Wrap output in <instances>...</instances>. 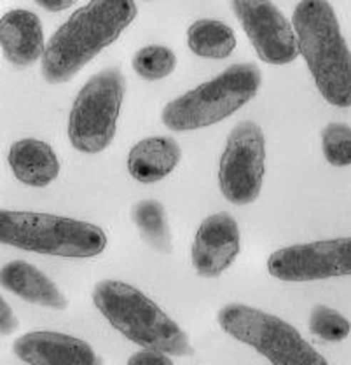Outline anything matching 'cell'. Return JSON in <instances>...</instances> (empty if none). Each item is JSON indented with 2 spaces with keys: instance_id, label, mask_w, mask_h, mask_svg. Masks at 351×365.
<instances>
[{
  "instance_id": "obj_1",
  "label": "cell",
  "mask_w": 351,
  "mask_h": 365,
  "mask_svg": "<svg viewBox=\"0 0 351 365\" xmlns=\"http://www.w3.org/2000/svg\"><path fill=\"white\" fill-rule=\"evenodd\" d=\"M135 18L133 0H91L77 9L46 46L44 79L51 84L68 83L101 49L119 38Z\"/></svg>"
},
{
  "instance_id": "obj_2",
  "label": "cell",
  "mask_w": 351,
  "mask_h": 365,
  "mask_svg": "<svg viewBox=\"0 0 351 365\" xmlns=\"http://www.w3.org/2000/svg\"><path fill=\"white\" fill-rule=\"evenodd\" d=\"M292 26L323 98L335 107H351V51L332 6L327 0H301Z\"/></svg>"
},
{
  "instance_id": "obj_3",
  "label": "cell",
  "mask_w": 351,
  "mask_h": 365,
  "mask_svg": "<svg viewBox=\"0 0 351 365\" xmlns=\"http://www.w3.org/2000/svg\"><path fill=\"white\" fill-rule=\"evenodd\" d=\"M93 302L112 327L143 349L177 356L193 353L189 337L178 324L135 287L103 279L93 290Z\"/></svg>"
},
{
  "instance_id": "obj_4",
  "label": "cell",
  "mask_w": 351,
  "mask_h": 365,
  "mask_svg": "<svg viewBox=\"0 0 351 365\" xmlns=\"http://www.w3.org/2000/svg\"><path fill=\"white\" fill-rule=\"evenodd\" d=\"M0 242L35 254L86 259L101 254L107 236L98 226L35 212L0 213Z\"/></svg>"
},
{
  "instance_id": "obj_5",
  "label": "cell",
  "mask_w": 351,
  "mask_h": 365,
  "mask_svg": "<svg viewBox=\"0 0 351 365\" xmlns=\"http://www.w3.org/2000/svg\"><path fill=\"white\" fill-rule=\"evenodd\" d=\"M263 76L255 63H238L193 91L171 100L161 119L171 131H193L224 121L259 91Z\"/></svg>"
},
{
  "instance_id": "obj_6",
  "label": "cell",
  "mask_w": 351,
  "mask_h": 365,
  "mask_svg": "<svg viewBox=\"0 0 351 365\" xmlns=\"http://www.w3.org/2000/svg\"><path fill=\"white\" fill-rule=\"evenodd\" d=\"M222 331L255 348L273 365H329L294 325L247 304L224 306L217 314Z\"/></svg>"
},
{
  "instance_id": "obj_7",
  "label": "cell",
  "mask_w": 351,
  "mask_h": 365,
  "mask_svg": "<svg viewBox=\"0 0 351 365\" xmlns=\"http://www.w3.org/2000/svg\"><path fill=\"white\" fill-rule=\"evenodd\" d=\"M124 89L126 83L119 68L101 70L84 84L68 119V138L73 149L98 154L111 145Z\"/></svg>"
},
{
  "instance_id": "obj_8",
  "label": "cell",
  "mask_w": 351,
  "mask_h": 365,
  "mask_svg": "<svg viewBox=\"0 0 351 365\" xmlns=\"http://www.w3.org/2000/svg\"><path fill=\"white\" fill-rule=\"evenodd\" d=\"M266 143L255 123L243 121L229 133L218 165V185L224 197L243 207L259 197L264 178Z\"/></svg>"
},
{
  "instance_id": "obj_9",
  "label": "cell",
  "mask_w": 351,
  "mask_h": 365,
  "mask_svg": "<svg viewBox=\"0 0 351 365\" xmlns=\"http://www.w3.org/2000/svg\"><path fill=\"white\" fill-rule=\"evenodd\" d=\"M271 277L282 282H315L351 274V238L292 245L271 254Z\"/></svg>"
},
{
  "instance_id": "obj_10",
  "label": "cell",
  "mask_w": 351,
  "mask_h": 365,
  "mask_svg": "<svg viewBox=\"0 0 351 365\" xmlns=\"http://www.w3.org/2000/svg\"><path fill=\"white\" fill-rule=\"evenodd\" d=\"M231 7L260 60L288 65L301 54L294 26L271 0H231Z\"/></svg>"
},
{
  "instance_id": "obj_11",
  "label": "cell",
  "mask_w": 351,
  "mask_h": 365,
  "mask_svg": "<svg viewBox=\"0 0 351 365\" xmlns=\"http://www.w3.org/2000/svg\"><path fill=\"white\" fill-rule=\"evenodd\" d=\"M240 254V227L229 213L210 215L201 222L194 238L193 266L203 278L224 273Z\"/></svg>"
},
{
  "instance_id": "obj_12",
  "label": "cell",
  "mask_w": 351,
  "mask_h": 365,
  "mask_svg": "<svg viewBox=\"0 0 351 365\" xmlns=\"http://www.w3.org/2000/svg\"><path fill=\"white\" fill-rule=\"evenodd\" d=\"M14 353L29 365H101L95 349L60 332H29L14 341Z\"/></svg>"
},
{
  "instance_id": "obj_13",
  "label": "cell",
  "mask_w": 351,
  "mask_h": 365,
  "mask_svg": "<svg viewBox=\"0 0 351 365\" xmlns=\"http://www.w3.org/2000/svg\"><path fill=\"white\" fill-rule=\"evenodd\" d=\"M0 44L6 60L14 67H30L44 56V30L32 11L14 9L0 21Z\"/></svg>"
},
{
  "instance_id": "obj_14",
  "label": "cell",
  "mask_w": 351,
  "mask_h": 365,
  "mask_svg": "<svg viewBox=\"0 0 351 365\" xmlns=\"http://www.w3.org/2000/svg\"><path fill=\"white\" fill-rule=\"evenodd\" d=\"M0 282L4 289L34 304L53 309L67 308V299L54 285L53 279L46 277L39 267L25 261L6 264L0 273Z\"/></svg>"
},
{
  "instance_id": "obj_15",
  "label": "cell",
  "mask_w": 351,
  "mask_h": 365,
  "mask_svg": "<svg viewBox=\"0 0 351 365\" xmlns=\"http://www.w3.org/2000/svg\"><path fill=\"white\" fill-rule=\"evenodd\" d=\"M180 147L170 137L140 140L130 150L128 172L142 184H154L168 177L180 163Z\"/></svg>"
},
{
  "instance_id": "obj_16",
  "label": "cell",
  "mask_w": 351,
  "mask_h": 365,
  "mask_svg": "<svg viewBox=\"0 0 351 365\" xmlns=\"http://www.w3.org/2000/svg\"><path fill=\"white\" fill-rule=\"evenodd\" d=\"M9 165L14 177L30 187H46L60 173V161L53 147L35 138L19 140L11 145Z\"/></svg>"
},
{
  "instance_id": "obj_17",
  "label": "cell",
  "mask_w": 351,
  "mask_h": 365,
  "mask_svg": "<svg viewBox=\"0 0 351 365\" xmlns=\"http://www.w3.org/2000/svg\"><path fill=\"white\" fill-rule=\"evenodd\" d=\"M187 46L196 56L222 60L236 48L234 30L217 19H198L187 30Z\"/></svg>"
},
{
  "instance_id": "obj_18",
  "label": "cell",
  "mask_w": 351,
  "mask_h": 365,
  "mask_svg": "<svg viewBox=\"0 0 351 365\" xmlns=\"http://www.w3.org/2000/svg\"><path fill=\"white\" fill-rule=\"evenodd\" d=\"M131 219L140 229V235L159 252H170L171 236L168 227L166 212L163 205L156 200H143L131 210Z\"/></svg>"
},
{
  "instance_id": "obj_19",
  "label": "cell",
  "mask_w": 351,
  "mask_h": 365,
  "mask_svg": "<svg viewBox=\"0 0 351 365\" xmlns=\"http://www.w3.org/2000/svg\"><path fill=\"white\" fill-rule=\"evenodd\" d=\"M131 65L142 79L159 81L173 72L177 58H175V53L165 46H147L135 54Z\"/></svg>"
},
{
  "instance_id": "obj_20",
  "label": "cell",
  "mask_w": 351,
  "mask_h": 365,
  "mask_svg": "<svg viewBox=\"0 0 351 365\" xmlns=\"http://www.w3.org/2000/svg\"><path fill=\"white\" fill-rule=\"evenodd\" d=\"M310 331L320 339L329 341V343H339V341L348 337L351 324L335 309L325 304H318L311 312Z\"/></svg>"
},
{
  "instance_id": "obj_21",
  "label": "cell",
  "mask_w": 351,
  "mask_h": 365,
  "mask_svg": "<svg viewBox=\"0 0 351 365\" xmlns=\"http://www.w3.org/2000/svg\"><path fill=\"white\" fill-rule=\"evenodd\" d=\"M323 156L332 166L351 165V128L342 123H330L322 131Z\"/></svg>"
},
{
  "instance_id": "obj_22",
  "label": "cell",
  "mask_w": 351,
  "mask_h": 365,
  "mask_svg": "<svg viewBox=\"0 0 351 365\" xmlns=\"http://www.w3.org/2000/svg\"><path fill=\"white\" fill-rule=\"evenodd\" d=\"M128 365H173V362L166 353L158 351V349H143L131 355Z\"/></svg>"
},
{
  "instance_id": "obj_23",
  "label": "cell",
  "mask_w": 351,
  "mask_h": 365,
  "mask_svg": "<svg viewBox=\"0 0 351 365\" xmlns=\"http://www.w3.org/2000/svg\"><path fill=\"white\" fill-rule=\"evenodd\" d=\"M18 329V320L14 317L13 309L7 304L6 299H0V331L4 336H9Z\"/></svg>"
},
{
  "instance_id": "obj_24",
  "label": "cell",
  "mask_w": 351,
  "mask_h": 365,
  "mask_svg": "<svg viewBox=\"0 0 351 365\" xmlns=\"http://www.w3.org/2000/svg\"><path fill=\"white\" fill-rule=\"evenodd\" d=\"M42 9L51 11V13H60V11L72 7L77 0H35Z\"/></svg>"
}]
</instances>
